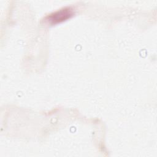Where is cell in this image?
<instances>
[{
  "instance_id": "cell-1",
  "label": "cell",
  "mask_w": 157,
  "mask_h": 157,
  "mask_svg": "<svg viewBox=\"0 0 157 157\" xmlns=\"http://www.w3.org/2000/svg\"><path fill=\"white\" fill-rule=\"evenodd\" d=\"M72 15V9L70 7H64L49 15L47 17V20L51 24H56L66 20Z\"/></svg>"
}]
</instances>
